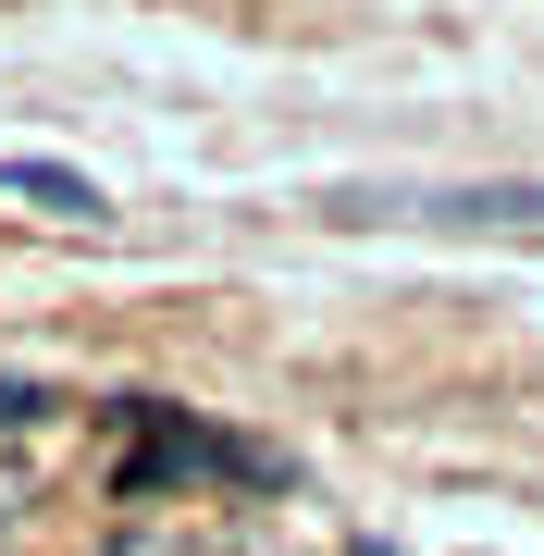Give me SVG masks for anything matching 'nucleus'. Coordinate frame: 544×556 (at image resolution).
Segmentation results:
<instances>
[{"instance_id":"1","label":"nucleus","mask_w":544,"mask_h":556,"mask_svg":"<svg viewBox=\"0 0 544 556\" xmlns=\"http://www.w3.org/2000/svg\"><path fill=\"white\" fill-rule=\"evenodd\" d=\"M346 223H458V236H544V174L507 186H346Z\"/></svg>"},{"instance_id":"2","label":"nucleus","mask_w":544,"mask_h":556,"mask_svg":"<svg viewBox=\"0 0 544 556\" xmlns=\"http://www.w3.org/2000/svg\"><path fill=\"white\" fill-rule=\"evenodd\" d=\"M273 482V457H248L236 433H186V420L162 408V433H149V457H124V507H162L174 482Z\"/></svg>"},{"instance_id":"3","label":"nucleus","mask_w":544,"mask_h":556,"mask_svg":"<svg viewBox=\"0 0 544 556\" xmlns=\"http://www.w3.org/2000/svg\"><path fill=\"white\" fill-rule=\"evenodd\" d=\"M0 199H38L50 223H100V211H112L100 186L75 174V161H38V149H25V161H0Z\"/></svg>"},{"instance_id":"4","label":"nucleus","mask_w":544,"mask_h":556,"mask_svg":"<svg viewBox=\"0 0 544 556\" xmlns=\"http://www.w3.org/2000/svg\"><path fill=\"white\" fill-rule=\"evenodd\" d=\"M100 556H186V544H174V532H112Z\"/></svg>"},{"instance_id":"5","label":"nucleus","mask_w":544,"mask_h":556,"mask_svg":"<svg viewBox=\"0 0 544 556\" xmlns=\"http://www.w3.org/2000/svg\"><path fill=\"white\" fill-rule=\"evenodd\" d=\"M38 408H50V396H25V383H0V433H25Z\"/></svg>"}]
</instances>
